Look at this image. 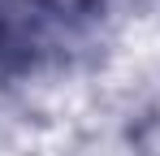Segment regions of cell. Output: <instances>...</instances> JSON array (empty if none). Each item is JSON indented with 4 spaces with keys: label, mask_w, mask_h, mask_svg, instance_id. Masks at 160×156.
Returning <instances> with one entry per match:
<instances>
[{
    "label": "cell",
    "mask_w": 160,
    "mask_h": 156,
    "mask_svg": "<svg viewBox=\"0 0 160 156\" xmlns=\"http://www.w3.org/2000/svg\"><path fill=\"white\" fill-rule=\"evenodd\" d=\"M65 13L56 0H0V70H35L61 48Z\"/></svg>",
    "instance_id": "cell-1"
}]
</instances>
